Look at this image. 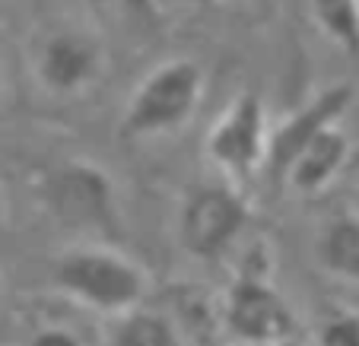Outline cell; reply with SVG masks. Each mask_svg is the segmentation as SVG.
Here are the masks:
<instances>
[{
  "label": "cell",
  "instance_id": "obj_1",
  "mask_svg": "<svg viewBox=\"0 0 359 346\" xmlns=\"http://www.w3.org/2000/svg\"><path fill=\"white\" fill-rule=\"evenodd\" d=\"M51 283L80 305L99 314L140 308L149 292V277L134 258L105 244H76L51 261Z\"/></svg>",
  "mask_w": 359,
  "mask_h": 346
},
{
  "label": "cell",
  "instance_id": "obj_2",
  "mask_svg": "<svg viewBox=\"0 0 359 346\" xmlns=\"http://www.w3.org/2000/svg\"><path fill=\"white\" fill-rule=\"evenodd\" d=\"M41 207L51 219L74 232L115 238L121 232L118 188L102 165L89 159H64L39 175L35 181Z\"/></svg>",
  "mask_w": 359,
  "mask_h": 346
},
{
  "label": "cell",
  "instance_id": "obj_3",
  "mask_svg": "<svg viewBox=\"0 0 359 346\" xmlns=\"http://www.w3.org/2000/svg\"><path fill=\"white\" fill-rule=\"evenodd\" d=\"M203 99V70L191 57H172L153 67L128 99L118 121L121 140H156L175 134L194 118Z\"/></svg>",
  "mask_w": 359,
  "mask_h": 346
},
{
  "label": "cell",
  "instance_id": "obj_4",
  "mask_svg": "<svg viewBox=\"0 0 359 346\" xmlns=\"http://www.w3.org/2000/svg\"><path fill=\"white\" fill-rule=\"evenodd\" d=\"M251 223L248 197L232 181H197L178 207V242L197 261H219Z\"/></svg>",
  "mask_w": 359,
  "mask_h": 346
},
{
  "label": "cell",
  "instance_id": "obj_5",
  "mask_svg": "<svg viewBox=\"0 0 359 346\" xmlns=\"http://www.w3.org/2000/svg\"><path fill=\"white\" fill-rule=\"evenodd\" d=\"M226 331L245 346H280L299 331L286 296L258 270H245L226 289Z\"/></svg>",
  "mask_w": 359,
  "mask_h": 346
},
{
  "label": "cell",
  "instance_id": "obj_6",
  "mask_svg": "<svg viewBox=\"0 0 359 346\" xmlns=\"http://www.w3.org/2000/svg\"><path fill=\"white\" fill-rule=\"evenodd\" d=\"M267 143H271V127H267L264 99L255 89H242L213 121L210 134L203 140V153L226 175L245 178L264 169Z\"/></svg>",
  "mask_w": 359,
  "mask_h": 346
},
{
  "label": "cell",
  "instance_id": "obj_7",
  "mask_svg": "<svg viewBox=\"0 0 359 346\" xmlns=\"http://www.w3.org/2000/svg\"><path fill=\"white\" fill-rule=\"evenodd\" d=\"M353 99H356V92H353L350 83H334V86L321 89L312 102L296 109L290 118H283V121L271 130L264 169L277 188L283 184L286 172L296 162L299 153H302L315 137L325 134L327 127H337V121L350 111Z\"/></svg>",
  "mask_w": 359,
  "mask_h": 346
},
{
  "label": "cell",
  "instance_id": "obj_8",
  "mask_svg": "<svg viewBox=\"0 0 359 346\" xmlns=\"http://www.w3.org/2000/svg\"><path fill=\"white\" fill-rule=\"evenodd\" d=\"M105 70V48L99 35L83 29H55L39 45L35 76L55 95H80L95 86Z\"/></svg>",
  "mask_w": 359,
  "mask_h": 346
},
{
  "label": "cell",
  "instance_id": "obj_9",
  "mask_svg": "<svg viewBox=\"0 0 359 346\" xmlns=\"http://www.w3.org/2000/svg\"><path fill=\"white\" fill-rule=\"evenodd\" d=\"M350 137L340 127H327L321 137H315L309 146L296 156V162L290 165L283 178V188L296 191L302 197L321 194L334 178L344 172V165L350 162Z\"/></svg>",
  "mask_w": 359,
  "mask_h": 346
},
{
  "label": "cell",
  "instance_id": "obj_10",
  "mask_svg": "<svg viewBox=\"0 0 359 346\" xmlns=\"http://www.w3.org/2000/svg\"><path fill=\"white\" fill-rule=\"evenodd\" d=\"M315 261L334 279L359 283V213L340 210L318 229Z\"/></svg>",
  "mask_w": 359,
  "mask_h": 346
},
{
  "label": "cell",
  "instance_id": "obj_11",
  "mask_svg": "<svg viewBox=\"0 0 359 346\" xmlns=\"http://www.w3.org/2000/svg\"><path fill=\"white\" fill-rule=\"evenodd\" d=\"M105 346H182L178 331L163 312L134 308L111 318L105 331Z\"/></svg>",
  "mask_w": 359,
  "mask_h": 346
},
{
  "label": "cell",
  "instance_id": "obj_12",
  "mask_svg": "<svg viewBox=\"0 0 359 346\" xmlns=\"http://www.w3.org/2000/svg\"><path fill=\"white\" fill-rule=\"evenodd\" d=\"M318 29L346 55H359V0H309Z\"/></svg>",
  "mask_w": 359,
  "mask_h": 346
},
{
  "label": "cell",
  "instance_id": "obj_13",
  "mask_svg": "<svg viewBox=\"0 0 359 346\" xmlns=\"http://www.w3.org/2000/svg\"><path fill=\"white\" fill-rule=\"evenodd\" d=\"M318 346H359V312H337L321 324Z\"/></svg>",
  "mask_w": 359,
  "mask_h": 346
},
{
  "label": "cell",
  "instance_id": "obj_14",
  "mask_svg": "<svg viewBox=\"0 0 359 346\" xmlns=\"http://www.w3.org/2000/svg\"><path fill=\"white\" fill-rule=\"evenodd\" d=\"M26 346H86L83 337L70 327H61V324H48V327H39V331L29 337Z\"/></svg>",
  "mask_w": 359,
  "mask_h": 346
},
{
  "label": "cell",
  "instance_id": "obj_15",
  "mask_svg": "<svg viewBox=\"0 0 359 346\" xmlns=\"http://www.w3.org/2000/svg\"><path fill=\"white\" fill-rule=\"evenodd\" d=\"M118 4L124 7V13H130L134 20H143V22L156 20V13H159L156 0H118Z\"/></svg>",
  "mask_w": 359,
  "mask_h": 346
},
{
  "label": "cell",
  "instance_id": "obj_16",
  "mask_svg": "<svg viewBox=\"0 0 359 346\" xmlns=\"http://www.w3.org/2000/svg\"><path fill=\"white\" fill-rule=\"evenodd\" d=\"M4 223H7V194L0 188V229H4Z\"/></svg>",
  "mask_w": 359,
  "mask_h": 346
},
{
  "label": "cell",
  "instance_id": "obj_17",
  "mask_svg": "<svg viewBox=\"0 0 359 346\" xmlns=\"http://www.w3.org/2000/svg\"><path fill=\"white\" fill-rule=\"evenodd\" d=\"M0 299H4V277H0Z\"/></svg>",
  "mask_w": 359,
  "mask_h": 346
},
{
  "label": "cell",
  "instance_id": "obj_18",
  "mask_svg": "<svg viewBox=\"0 0 359 346\" xmlns=\"http://www.w3.org/2000/svg\"><path fill=\"white\" fill-rule=\"evenodd\" d=\"M197 4H219V0H197Z\"/></svg>",
  "mask_w": 359,
  "mask_h": 346
}]
</instances>
